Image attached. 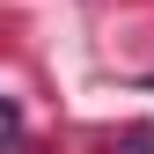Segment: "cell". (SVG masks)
<instances>
[{"label":"cell","mask_w":154,"mask_h":154,"mask_svg":"<svg viewBox=\"0 0 154 154\" xmlns=\"http://www.w3.org/2000/svg\"><path fill=\"white\" fill-rule=\"evenodd\" d=\"M15 147H22V110L0 95V154H15Z\"/></svg>","instance_id":"obj_1"},{"label":"cell","mask_w":154,"mask_h":154,"mask_svg":"<svg viewBox=\"0 0 154 154\" xmlns=\"http://www.w3.org/2000/svg\"><path fill=\"white\" fill-rule=\"evenodd\" d=\"M118 154H154V125H125L118 132Z\"/></svg>","instance_id":"obj_2"}]
</instances>
